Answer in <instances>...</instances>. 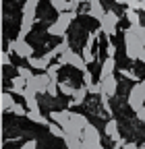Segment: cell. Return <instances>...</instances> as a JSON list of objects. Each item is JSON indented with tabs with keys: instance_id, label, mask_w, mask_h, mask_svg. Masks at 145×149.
<instances>
[{
	"instance_id": "cell-1",
	"label": "cell",
	"mask_w": 145,
	"mask_h": 149,
	"mask_svg": "<svg viewBox=\"0 0 145 149\" xmlns=\"http://www.w3.org/2000/svg\"><path fill=\"white\" fill-rule=\"evenodd\" d=\"M122 33H124V50H126V58H129V60H139V58H141V54H143V50H145V46L141 44L139 37L131 31V27H129V29H124Z\"/></svg>"
},
{
	"instance_id": "cell-2",
	"label": "cell",
	"mask_w": 145,
	"mask_h": 149,
	"mask_svg": "<svg viewBox=\"0 0 145 149\" xmlns=\"http://www.w3.org/2000/svg\"><path fill=\"white\" fill-rule=\"evenodd\" d=\"M58 62H60V64H66V66H72V68H77V70H85V68H87L85 58H83V56H79L75 50H70V48L58 56Z\"/></svg>"
},
{
	"instance_id": "cell-3",
	"label": "cell",
	"mask_w": 145,
	"mask_h": 149,
	"mask_svg": "<svg viewBox=\"0 0 145 149\" xmlns=\"http://www.w3.org/2000/svg\"><path fill=\"white\" fill-rule=\"evenodd\" d=\"M6 50H10L13 54H17L19 58H29V56H33V48L25 42V37H17V40H6Z\"/></svg>"
},
{
	"instance_id": "cell-4",
	"label": "cell",
	"mask_w": 145,
	"mask_h": 149,
	"mask_svg": "<svg viewBox=\"0 0 145 149\" xmlns=\"http://www.w3.org/2000/svg\"><path fill=\"white\" fill-rule=\"evenodd\" d=\"M83 143L89 147V149H102V137H100V130L89 122L85 128H83Z\"/></svg>"
},
{
	"instance_id": "cell-5",
	"label": "cell",
	"mask_w": 145,
	"mask_h": 149,
	"mask_svg": "<svg viewBox=\"0 0 145 149\" xmlns=\"http://www.w3.org/2000/svg\"><path fill=\"white\" fill-rule=\"evenodd\" d=\"M116 25H118V15L112 10H106V15L100 21V31L106 33V37H112L116 33Z\"/></svg>"
},
{
	"instance_id": "cell-6",
	"label": "cell",
	"mask_w": 145,
	"mask_h": 149,
	"mask_svg": "<svg viewBox=\"0 0 145 149\" xmlns=\"http://www.w3.org/2000/svg\"><path fill=\"white\" fill-rule=\"evenodd\" d=\"M50 74L48 72H40V74H31V77L27 79V87L33 89L35 93H46L48 89V83H50Z\"/></svg>"
},
{
	"instance_id": "cell-7",
	"label": "cell",
	"mask_w": 145,
	"mask_h": 149,
	"mask_svg": "<svg viewBox=\"0 0 145 149\" xmlns=\"http://www.w3.org/2000/svg\"><path fill=\"white\" fill-rule=\"evenodd\" d=\"M129 106L133 108V112H137V110H141L145 106V91H143L141 83L131 87V91H129Z\"/></svg>"
},
{
	"instance_id": "cell-8",
	"label": "cell",
	"mask_w": 145,
	"mask_h": 149,
	"mask_svg": "<svg viewBox=\"0 0 145 149\" xmlns=\"http://www.w3.org/2000/svg\"><path fill=\"white\" fill-rule=\"evenodd\" d=\"M100 83H102V93H106L108 97L116 95V91H118V81H116V77H114V74L100 79Z\"/></svg>"
},
{
	"instance_id": "cell-9",
	"label": "cell",
	"mask_w": 145,
	"mask_h": 149,
	"mask_svg": "<svg viewBox=\"0 0 145 149\" xmlns=\"http://www.w3.org/2000/svg\"><path fill=\"white\" fill-rule=\"evenodd\" d=\"M38 95H40V93H35L33 89L25 87V91H23V100H25L27 110H40V100H38Z\"/></svg>"
},
{
	"instance_id": "cell-10",
	"label": "cell",
	"mask_w": 145,
	"mask_h": 149,
	"mask_svg": "<svg viewBox=\"0 0 145 149\" xmlns=\"http://www.w3.org/2000/svg\"><path fill=\"white\" fill-rule=\"evenodd\" d=\"M35 13H38V2H35V0H25V4H23V21L33 23L35 21Z\"/></svg>"
},
{
	"instance_id": "cell-11",
	"label": "cell",
	"mask_w": 145,
	"mask_h": 149,
	"mask_svg": "<svg viewBox=\"0 0 145 149\" xmlns=\"http://www.w3.org/2000/svg\"><path fill=\"white\" fill-rule=\"evenodd\" d=\"M114 70H116V58H114V56H108V58L102 62V68H100V79L114 74Z\"/></svg>"
},
{
	"instance_id": "cell-12",
	"label": "cell",
	"mask_w": 145,
	"mask_h": 149,
	"mask_svg": "<svg viewBox=\"0 0 145 149\" xmlns=\"http://www.w3.org/2000/svg\"><path fill=\"white\" fill-rule=\"evenodd\" d=\"M87 15L91 17V19H98V21H102V17L106 15V8H104V4L100 2V0H91V2H89Z\"/></svg>"
},
{
	"instance_id": "cell-13",
	"label": "cell",
	"mask_w": 145,
	"mask_h": 149,
	"mask_svg": "<svg viewBox=\"0 0 145 149\" xmlns=\"http://www.w3.org/2000/svg\"><path fill=\"white\" fill-rule=\"evenodd\" d=\"M70 116H72L70 110H52V112H50V120H52V122H58L60 126H62L64 122H68Z\"/></svg>"
},
{
	"instance_id": "cell-14",
	"label": "cell",
	"mask_w": 145,
	"mask_h": 149,
	"mask_svg": "<svg viewBox=\"0 0 145 149\" xmlns=\"http://www.w3.org/2000/svg\"><path fill=\"white\" fill-rule=\"evenodd\" d=\"M118 120L116 118H110L106 122V128H104V133L108 135V139H112V141H118L120 139V133H118Z\"/></svg>"
},
{
	"instance_id": "cell-15",
	"label": "cell",
	"mask_w": 145,
	"mask_h": 149,
	"mask_svg": "<svg viewBox=\"0 0 145 149\" xmlns=\"http://www.w3.org/2000/svg\"><path fill=\"white\" fill-rule=\"evenodd\" d=\"M25 87H27V79H25V77H21V74H17V77H13V79H10V89H8V91L17 93V95H23Z\"/></svg>"
},
{
	"instance_id": "cell-16",
	"label": "cell",
	"mask_w": 145,
	"mask_h": 149,
	"mask_svg": "<svg viewBox=\"0 0 145 149\" xmlns=\"http://www.w3.org/2000/svg\"><path fill=\"white\" fill-rule=\"evenodd\" d=\"M87 95H89V89H87V85H83V87L75 89V93H72V97H70L68 106H81V104L87 100Z\"/></svg>"
},
{
	"instance_id": "cell-17",
	"label": "cell",
	"mask_w": 145,
	"mask_h": 149,
	"mask_svg": "<svg viewBox=\"0 0 145 149\" xmlns=\"http://www.w3.org/2000/svg\"><path fill=\"white\" fill-rule=\"evenodd\" d=\"M77 19V10H62L60 15H58V19H56V23H60L64 29H68L70 27V23Z\"/></svg>"
},
{
	"instance_id": "cell-18",
	"label": "cell",
	"mask_w": 145,
	"mask_h": 149,
	"mask_svg": "<svg viewBox=\"0 0 145 149\" xmlns=\"http://www.w3.org/2000/svg\"><path fill=\"white\" fill-rule=\"evenodd\" d=\"M27 64H29L33 70H40V72L48 70V66H50L44 58H38V56H29V58H27Z\"/></svg>"
},
{
	"instance_id": "cell-19",
	"label": "cell",
	"mask_w": 145,
	"mask_h": 149,
	"mask_svg": "<svg viewBox=\"0 0 145 149\" xmlns=\"http://www.w3.org/2000/svg\"><path fill=\"white\" fill-rule=\"evenodd\" d=\"M27 118H29L31 122H35V124H44V126L50 124V120H48L46 116H42L40 110H27Z\"/></svg>"
},
{
	"instance_id": "cell-20",
	"label": "cell",
	"mask_w": 145,
	"mask_h": 149,
	"mask_svg": "<svg viewBox=\"0 0 145 149\" xmlns=\"http://www.w3.org/2000/svg\"><path fill=\"white\" fill-rule=\"evenodd\" d=\"M48 33L54 35V37H66V29H64L60 23H56V21H54V23L48 27Z\"/></svg>"
},
{
	"instance_id": "cell-21",
	"label": "cell",
	"mask_w": 145,
	"mask_h": 149,
	"mask_svg": "<svg viewBox=\"0 0 145 149\" xmlns=\"http://www.w3.org/2000/svg\"><path fill=\"white\" fill-rule=\"evenodd\" d=\"M17 102L13 100V95H10V91L6 89L4 93H2V108H4V114H8V112L13 110V106H15Z\"/></svg>"
},
{
	"instance_id": "cell-22",
	"label": "cell",
	"mask_w": 145,
	"mask_h": 149,
	"mask_svg": "<svg viewBox=\"0 0 145 149\" xmlns=\"http://www.w3.org/2000/svg\"><path fill=\"white\" fill-rule=\"evenodd\" d=\"M81 143H83V137H70V135L64 137L66 149H81Z\"/></svg>"
},
{
	"instance_id": "cell-23",
	"label": "cell",
	"mask_w": 145,
	"mask_h": 149,
	"mask_svg": "<svg viewBox=\"0 0 145 149\" xmlns=\"http://www.w3.org/2000/svg\"><path fill=\"white\" fill-rule=\"evenodd\" d=\"M58 89H60L62 95H68V97H72V93H75V87H72L66 79L64 81H58Z\"/></svg>"
},
{
	"instance_id": "cell-24",
	"label": "cell",
	"mask_w": 145,
	"mask_h": 149,
	"mask_svg": "<svg viewBox=\"0 0 145 149\" xmlns=\"http://www.w3.org/2000/svg\"><path fill=\"white\" fill-rule=\"evenodd\" d=\"M48 128H50V135H52V137L64 139V128H62L58 122H50V124H48Z\"/></svg>"
},
{
	"instance_id": "cell-25",
	"label": "cell",
	"mask_w": 145,
	"mask_h": 149,
	"mask_svg": "<svg viewBox=\"0 0 145 149\" xmlns=\"http://www.w3.org/2000/svg\"><path fill=\"white\" fill-rule=\"evenodd\" d=\"M70 120H72V122H75V124H77V126H79L81 130H83V128H85V126L89 124V120H87V116H83V114H77V112H72V116H70Z\"/></svg>"
},
{
	"instance_id": "cell-26",
	"label": "cell",
	"mask_w": 145,
	"mask_h": 149,
	"mask_svg": "<svg viewBox=\"0 0 145 149\" xmlns=\"http://www.w3.org/2000/svg\"><path fill=\"white\" fill-rule=\"evenodd\" d=\"M50 4H52L54 10H58V13L68 10V0H50Z\"/></svg>"
},
{
	"instance_id": "cell-27",
	"label": "cell",
	"mask_w": 145,
	"mask_h": 149,
	"mask_svg": "<svg viewBox=\"0 0 145 149\" xmlns=\"http://www.w3.org/2000/svg\"><path fill=\"white\" fill-rule=\"evenodd\" d=\"M126 19H129L131 25H141V17L137 15V10H129V8H126Z\"/></svg>"
},
{
	"instance_id": "cell-28",
	"label": "cell",
	"mask_w": 145,
	"mask_h": 149,
	"mask_svg": "<svg viewBox=\"0 0 145 149\" xmlns=\"http://www.w3.org/2000/svg\"><path fill=\"white\" fill-rule=\"evenodd\" d=\"M58 91H60V89H58V81H50V83H48L46 93H48L50 97H56V95H58Z\"/></svg>"
},
{
	"instance_id": "cell-29",
	"label": "cell",
	"mask_w": 145,
	"mask_h": 149,
	"mask_svg": "<svg viewBox=\"0 0 145 149\" xmlns=\"http://www.w3.org/2000/svg\"><path fill=\"white\" fill-rule=\"evenodd\" d=\"M83 58H85V62L89 64V62H93V54H91V44H85L83 46Z\"/></svg>"
},
{
	"instance_id": "cell-30",
	"label": "cell",
	"mask_w": 145,
	"mask_h": 149,
	"mask_svg": "<svg viewBox=\"0 0 145 149\" xmlns=\"http://www.w3.org/2000/svg\"><path fill=\"white\" fill-rule=\"evenodd\" d=\"M31 27H33V23H29V21H21L19 37H27V35H29V31H31Z\"/></svg>"
},
{
	"instance_id": "cell-31",
	"label": "cell",
	"mask_w": 145,
	"mask_h": 149,
	"mask_svg": "<svg viewBox=\"0 0 145 149\" xmlns=\"http://www.w3.org/2000/svg\"><path fill=\"white\" fill-rule=\"evenodd\" d=\"M17 74H21V77H25V79H29L31 74H33V68L27 64V66H19L17 68Z\"/></svg>"
},
{
	"instance_id": "cell-32",
	"label": "cell",
	"mask_w": 145,
	"mask_h": 149,
	"mask_svg": "<svg viewBox=\"0 0 145 149\" xmlns=\"http://www.w3.org/2000/svg\"><path fill=\"white\" fill-rule=\"evenodd\" d=\"M87 89H89L91 95H102V83H89Z\"/></svg>"
},
{
	"instance_id": "cell-33",
	"label": "cell",
	"mask_w": 145,
	"mask_h": 149,
	"mask_svg": "<svg viewBox=\"0 0 145 149\" xmlns=\"http://www.w3.org/2000/svg\"><path fill=\"white\" fill-rule=\"evenodd\" d=\"M10 112H13V114H15V116H27V110H25V108H23L21 104H15Z\"/></svg>"
},
{
	"instance_id": "cell-34",
	"label": "cell",
	"mask_w": 145,
	"mask_h": 149,
	"mask_svg": "<svg viewBox=\"0 0 145 149\" xmlns=\"http://www.w3.org/2000/svg\"><path fill=\"white\" fill-rule=\"evenodd\" d=\"M110 40H112V37H108V46H106V54H108V56H114V58H116V48H114V44H112Z\"/></svg>"
},
{
	"instance_id": "cell-35",
	"label": "cell",
	"mask_w": 145,
	"mask_h": 149,
	"mask_svg": "<svg viewBox=\"0 0 145 149\" xmlns=\"http://www.w3.org/2000/svg\"><path fill=\"white\" fill-rule=\"evenodd\" d=\"M126 6H129V10H141V0H129Z\"/></svg>"
},
{
	"instance_id": "cell-36",
	"label": "cell",
	"mask_w": 145,
	"mask_h": 149,
	"mask_svg": "<svg viewBox=\"0 0 145 149\" xmlns=\"http://www.w3.org/2000/svg\"><path fill=\"white\" fill-rule=\"evenodd\" d=\"M120 74H124L126 79H133V81H139V77H137V72H135V70H124V68H122V70H120Z\"/></svg>"
},
{
	"instance_id": "cell-37",
	"label": "cell",
	"mask_w": 145,
	"mask_h": 149,
	"mask_svg": "<svg viewBox=\"0 0 145 149\" xmlns=\"http://www.w3.org/2000/svg\"><path fill=\"white\" fill-rule=\"evenodd\" d=\"M89 83H93V77H91V72H89V68L83 70V85H89Z\"/></svg>"
},
{
	"instance_id": "cell-38",
	"label": "cell",
	"mask_w": 145,
	"mask_h": 149,
	"mask_svg": "<svg viewBox=\"0 0 145 149\" xmlns=\"http://www.w3.org/2000/svg\"><path fill=\"white\" fill-rule=\"evenodd\" d=\"M21 149H38V141H35V139H31V141L23 143V147H21Z\"/></svg>"
},
{
	"instance_id": "cell-39",
	"label": "cell",
	"mask_w": 145,
	"mask_h": 149,
	"mask_svg": "<svg viewBox=\"0 0 145 149\" xmlns=\"http://www.w3.org/2000/svg\"><path fill=\"white\" fill-rule=\"evenodd\" d=\"M83 0H68V10H77Z\"/></svg>"
},
{
	"instance_id": "cell-40",
	"label": "cell",
	"mask_w": 145,
	"mask_h": 149,
	"mask_svg": "<svg viewBox=\"0 0 145 149\" xmlns=\"http://www.w3.org/2000/svg\"><path fill=\"white\" fill-rule=\"evenodd\" d=\"M135 114H137V120H141V122H145V106H143L141 110H137V112H135Z\"/></svg>"
},
{
	"instance_id": "cell-41",
	"label": "cell",
	"mask_w": 145,
	"mask_h": 149,
	"mask_svg": "<svg viewBox=\"0 0 145 149\" xmlns=\"http://www.w3.org/2000/svg\"><path fill=\"white\" fill-rule=\"evenodd\" d=\"M139 60H141V62L145 64V50H143V54H141V58H139Z\"/></svg>"
},
{
	"instance_id": "cell-42",
	"label": "cell",
	"mask_w": 145,
	"mask_h": 149,
	"mask_svg": "<svg viewBox=\"0 0 145 149\" xmlns=\"http://www.w3.org/2000/svg\"><path fill=\"white\" fill-rule=\"evenodd\" d=\"M129 0H116V4H126Z\"/></svg>"
},
{
	"instance_id": "cell-43",
	"label": "cell",
	"mask_w": 145,
	"mask_h": 149,
	"mask_svg": "<svg viewBox=\"0 0 145 149\" xmlns=\"http://www.w3.org/2000/svg\"><path fill=\"white\" fill-rule=\"evenodd\" d=\"M141 10L145 13V0H141Z\"/></svg>"
},
{
	"instance_id": "cell-44",
	"label": "cell",
	"mask_w": 145,
	"mask_h": 149,
	"mask_svg": "<svg viewBox=\"0 0 145 149\" xmlns=\"http://www.w3.org/2000/svg\"><path fill=\"white\" fill-rule=\"evenodd\" d=\"M139 83H141V87H143V91H145V79H143V81H139Z\"/></svg>"
},
{
	"instance_id": "cell-45",
	"label": "cell",
	"mask_w": 145,
	"mask_h": 149,
	"mask_svg": "<svg viewBox=\"0 0 145 149\" xmlns=\"http://www.w3.org/2000/svg\"><path fill=\"white\" fill-rule=\"evenodd\" d=\"M85 2H91V0H85Z\"/></svg>"
},
{
	"instance_id": "cell-46",
	"label": "cell",
	"mask_w": 145,
	"mask_h": 149,
	"mask_svg": "<svg viewBox=\"0 0 145 149\" xmlns=\"http://www.w3.org/2000/svg\"><path fill=\"white\" fill-rule=\"evenodd\" d=\"M35 2H38V4H40V0H35Z\"/></svg>"
},
{
	"instance_id": "cell-47",
	"label": "cell",
	"mask_w": 145,
	"mask_h": 149,
	"mask_svg": "<svg viewBox=\"0 0 145 149\" xmlns=\"http://www.w3.org/2000/svg\"><path fill=\"white\" fill-rule=\"evenodd\" d=\"M143 145H145V141H143Z\"/></svg>"
}]
</instances>
